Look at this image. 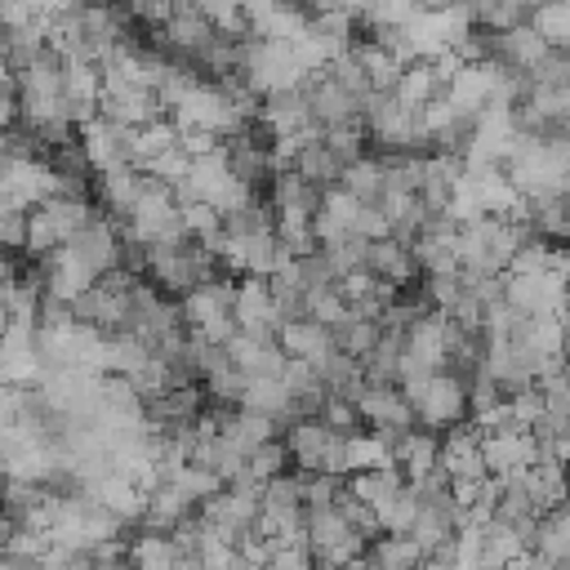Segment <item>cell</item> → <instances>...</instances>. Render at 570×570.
Instances as JSON below:
<instances>
[{"instance_id": "obj_7", "label": "cell", "mask_w": 570, "mask_h": 570, "mask_svg": "<svg viewBox=\"0 0 570 570\" xmlns=\"http://www.w3.org/2000/svg\"><path fill=\"white\" fill-rule=\"evenodd\" d=\"M534 387H539V396H543V410H552V414L570 419V365H561L557 374L539 379Z\"/></svg>"}, {"instance_id": "obj_2", "label": "cell", "mask_w": 570, "mask_h": 570, "mask_svg": "<svg viewBox=\"0 0 570 570\" xmlns=\"http://www.w3.org/2000/svg\"><path fill=\"white\" fill-rule=\"evenodd\" d=\"M276 347L285 352V361H321L334 343H330V330L325 325H316V321H285L281 330H276Z\"/></svg>"}, {"instance_id": "obj_6", "label": "cell", "mask_w": 570, "mask_h": 570, "mask_svg": "<svg viewBox=\"0 0 570 570\" xmlns=\"http://www.w3.org/2000/svg\"><path fill=\"white\" fill-rule=\"evenodd\" d=\"M539 40L548 49H566L570 53V4H534V22Z\"/></svg>"}, {"instance_id": "obj_5", "label": "cell", "mask_w": 570, "mask_h": 570, "mask_svg": "<svg viewBox=\"0 0 570 570\" xmlns=\"http://www.w3.org/2000/svg\"><path fill=\"white\" fill-rule=\"evenodd\" d=\"M289 472V454H285V441L276 436V441H267V445H258L249 459H245V476L254 481V485H267V481H276V476H285Z\"/></svg>"}, {"instance_id": "obj_3", "label": "cell", "mask_w": 570, "mask_h": 570, "mask_svg": "<svg viewBox=\"0 0 570 570\" xmlns=\"http://www.w3.org/2000/svg\"><path fill=\"white\" fill-rule=\"evenodd\" d=\"M352 200H361V205H379L383 200V191H387V165H383V156H361L356 165H347L343 169V183H338Z\"/></svg>"}, {"instance_id": "obj_8", "label": "cell", "mask_w": 570, "mask_h": 570, "mask_svg": "<svg viewBox=\"0 0 570 570\" xmlns=\"http://www.w3.org/2000/svg\"><path fill=\"white\" fill-rule=\"evenodd\" d=\"M508 405H512V414H517L521 432H525V428H530V423L543 414V396H539V387H525V392H517Z\"/></svg>"}, {"instance_id": "obj_9", "label": "cell", "mask_w": 570, "mask_h": 570, "mask_svg": "<svg viewBox=\"0 0 570 570\" xmlns=\"http://www.w3.org/2000/svg\"><path fill=\"white\" fill-rule=\"evenodd\" d=\"M561 361L570 365V321H561Z\"/></svg>"}, {"instance_id": "obj_10", "label": "cell", "mask_w": 570, "mask_h": 570, "mask_svg": "<svg viewBox=\"0 0 570 570\" xmlns=\"http://www.w3.org/2000/svg\"><path fill=\"white\" fill-rule=\"evenodd\" d=\"M566 209H570V183H566Z\"/></svg>"}, {"instance_id": "obj_4", "label": "cell", "mask_w": 570, "mask_h": 570, "mask_svg": "<svg viewBox=\"0 0 570 570\" xmlns=\"http://www.w3.org/2000/svg\"><path fill=\"white\" fill-rule=\"evenodd\" d=\"M530 552H539L548 561H570V503H561V508H552V512L539 517V530H534V548Z\"/></svg>"}, {"instance_id": "obj_1", "label": "cell", "mask_w": 570, "mask_h": 570, "mask_svg": "<svg viewBox=\"0 0 570 570\" xmlns=\"http://www.w3.org/2000/svg\"><path fill=\"white\" fill-rule=\"evenodd\" d=\"M401 396L410 401L414 423L428 428V432H445V428H454V423L468 419V392H463V383L450 379V374H441V370L432 379H423V383H405Z\"/></svg>"}]
</instances>
